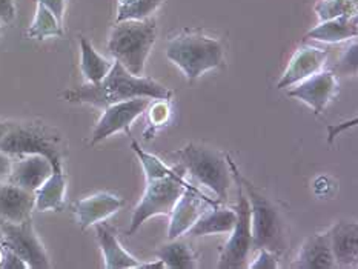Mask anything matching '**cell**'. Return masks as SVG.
<instances>
[{
	"label": "cell",
	"instance_id": "obj_35",
	"mask_svg": "<svg viewBox=\"0 0 358 269\" xmlns=\"http://www.w3.org/2000/svg\"><path fill=\"white\" fill-rule=\"evenodd\" d=\"M8 128H10V123H5V122L0 120V140H2V138L5 137Z\"/></svg>",
	"mask_w": 358,
	"mask_h": 269
},
{
	"label": "cell",
	"instance_id": "obj_15",
	"mask_svg": "<svg viewBox=\"0 0 358 269\" xmlns=\"http://www.w3.org/2000/svg\"><path fill=\"white\" fill-rule=\"evenodd\" d=\"M331 249L337 268H355L358 263V225L338 221L328 231Z\"/></svg>",
	"mask_w": 358,
	"mask_h": 269
},
{
	"label": "cell",
	"instance_id": "obj_24",
	"mask_svg": "<svg viewBox=\"0 0 358 269\" xmlns=\"http://www.w3.org/2000/svg\"><path fill=\"white\" fill-rule=\"evenodd\" d=\"M155 254H157L159 260L163 261L165 268H169V269L197 268L196 257H194L189 246L183 242H178L177 238H174V240H171L166 245H162L160 248L155 251Z\"/></svg>",
	"mask_w": 358,
	"mask_h": 269
},
{
	"label": "cell",
	"instance_id": "obj_1",
	"mask_svg": "<svg viewBox=\"0 0 358 269\" xmlns=\"http://www.w3.org/2000/svg\"><path fill=\"white\" fill-rule=\"evenodd\" d=\"M131 146L142 161L146 173V189L140 203L132 212L131 225L127 231L128 235L138 231L148 219L155 217V215H166L173 211L177 200L180 198L189 183L185 179V169L168 168L160 159L145 152L137 142H132Z\"/></svg>",
	"mask_w": 358,
	"mask_h": 269
},
{
	"label": "cell",
	"instance_id": "obj_18",
	"mask_svg": "<svg viewBox=\"0 0 358 269\" xmlns=\"http://www.w3.org/2000/svg\"><path fill=\"white\" fill-rule=\"evenodd\" d=\"M295 269H334L337 268L332 256L328 233L308 237L301 245L297 259L294 260Z\"/></svg>",
	"mask_w": 358,
	"mask_h": 269
},
{
	"label": "cell",
	"instance_id": "obj_33",
	"mask_svg": "<svg viewBox=\"0 0 358 269\" xmlns=\"http://www.w3.org/2000/svg\"><path fill=\"white\" fill-rule=\"evenodd\" d=\"M15 17L14 0H0V23H11Z\"/></svg>",
	"mask_w": 358,
	"mask_h": 269
},
{
	"label": "cell",
	"instance_id": "obj_3",
	"mask_svg": "<svg viewBox=\"0 0 358 269\" xmlns=\"http://www.w3.org/2000/svg\"><path fill=\"white\" fill-rule=\"evenodd\" d=\"M231 175L234 177L248 197L249 208H251V234L254 249H268L272 252H282L286 248V235L283 219L280 215L277 206L257 189L254 184L240 174L237 165L229 156H227Z\"/></svg>",
	"mask_w": 358,
	"mask_h": 269
},
{
	"label": "cell",
	"instance_id": "obj_10",
	"mask_svg": "<svg viewBox=\"0 0 358 269\" xmlns=\"http://www.w3.org/2000/svg\"><path fill=\"white\" fill-rule=\"evenodd\" d=\"M151 100L152 99L148 97H134L106 106L105 112L92 131L91 145L103 142L105 138L119 133V131H127L128 134H131V125L150 108Z\"/></svg>",
	"mask_w": 358,
	"mask_h": 269
},
{
	"label": "cell",
	"instance_id": "obj_13",
	"mask_svg": "<svg viewBox=\"0 0 358 269\" xmlns=\"http://www.w3.org/2000/svg\"><path fill=\"white\" fill-rule=\"evenodd\" d=\"M328 59V51L313 48V46H305V48L297 50L287 65L282 79L277 83V89L291 88L295 83L308 79L313 74L322 71L324 61Z\"/></svg>",
	"mask_w": 358,
	"mask_h": 269
},
{
	"label": "cell",
	"instance_id": "obj_2",
	"mask_svg": "<svg viewBox=\"0 0 358 269\" xmlns=\"http://www.w3.org/2000/svg\"><path fill=\"white\" fill-rule=\"evenodd\" d=\"M64 97L68 102L88 103L105 110L106 106L134 97L169 100L173 97V92L152 79L131 74L120 61L115 60L111 71L102 80L97 83L87 82L79 88L65 91Z\"/></svg>",
	"mask_w": 358,
	"mask_h": 269
},
{
	"label": "cell",
	"instance_id": "obj_7",
	"mask_svg": "<svg viewBox=\"0 0 358 269\" xmlns=\"http://www.w3.org/2000/svg\"><path fill=\"white\" fill-rule=\"evenodd\" d=\"M0 151L8 156L41 154L51 161L52 168H62L59 137L41 125H29V123L11 125L10 123L5 137L0 140Z\"/></svg>",
	"mask_w": 358,
	"mask_h": 269
},
{
	"label": "cell",
	"instance_id": "obj_21",
	"mask_svg": "<svg viewBox=\"0 0 358 269\" xmlns=\"http://www.w3.org/2000/svg\"><path fill=\"white\" fill-rule=\"evenodd\" d=\"M357 15H341V17L320 22V25L309 31L306 38H314V41L326 43H337L348 41V38H357Z\"/></svg>",
	"mask_w": 358,
	"mask_h": 269
},
{
	"label": "cell",
	"instance_id": "obj_8",
	"mask_svg": "<svg viewBox=\"0 0 358 269\" xmlns=\"http://www.w3.org/2000/svg\"><path fill=\"white\" fill-rule=\"evenodd\" d=\"M237 183V220L234 229L231 231L228 243L223 246L219 268L220 269H243L249 266V252L252 249L251 234V208L241 184Z\"/></svg>",
	"mask_w": 358,
	"mask_h": 269
},
{
	"label": "cell",
	"instance_id": "obj_6",
	"mask_svg": "<svg viewBox=\"0 0 358 269\" xmlns=\"http://www.w3.org/2000/svg\"><path fill=\"white\" fill-rule=\"evenodd\" d=\"M182 166L189 173L194 180L203 184L217 197V202L223 203L228 198V189L231 187V171L227 157L208 146L189 143L177 151Z\"/></svg>",
	"mask_w": 358,
	"mask_h": 269
},
{
	"label": "cell",
	"instance_id": "obj_19",
	"mask_svg": "<svg viewBox=\"0 0 358 269\" xmlns=\"http://www.w3.org/2000/svg\"><path fill=\"white\" fill-rule=\"evenodd\" d=\"M97 240L100 248H102L103 257H105V268L106 269H131V268H140V261L132 257L128 251L123 249V246L115 237L114 231L105 225V223H97Z\"/></svg>",
	"mask_w": 358,
	"mask_h": 269
},
{
	"label": "cell",
	"instance_id": "obj_28",
	"mask_svg": "<svg viewBox=\"0 0 358 269\" xmlns=\"http://www.w3.org/2000/svg\"><path fill=\"white\" fill-rule=\"evenodd\" d=\"M358 54H357V42L354 41L348 46L346 51L341 56L340 61L336 66V73L340 75H355L357 74V64H358Z\"/></svg>",
	"mask_w": 358,
	"mask_h": 269
},
{
	"label": "cell",
	"instance_id": "obj_25",
	"mask_svg": "<svg viewBox=\"0 0 358 269\" xmlns=\"http://www.w3.org/2000/svg\"><path fill=\"white\" fill-rule=\"evenodd\" d=\"M28 36L31 38H37V41H43L46 37L64 36L62 22L48 10V8L37 2L36 15L28 29Z\"/></svg>",
	"mask_w": 358,
	"mask_h": 269
},
{
	"label": "cell",
	"instance_id": "obj_14",
	"mask_svg": "<svg viewBox=\"0 0 358 269\" xmlns=\"http://www.w3.org/2000/svg\"><path fill=\"white\" fill-rule=\"evenodd\" d=\"M34 192L14 183L0 182V221L22 223L31 217L34 210Z\"/></svg>",
	"mask_w": 358,
	"mask_h": 269
},
{
	"label": "cell",
	"instance_id": "obj_29",
	"mask_svg": "<svg viewBox=\"0 0 358 269\" xmlns=\"http://www.w3.org/2000/svg\"><path fill=\"white\" fill-rule=\"evenodd\" d=\"M150 123L151 126H162L169 117L168 100H157L155 103H150Z\"/></svg>",
	"mask_w": 358,
	"mask_h": 269
},
{
	"label": "cell",
	"instance_id": "obj_17",
	"mask_svg": "<svg viewBox=\"0 0 358 269\" xmlns=\"http://www.w3.org/2000/svg\"><path fill=\"white\" fill-rule=\"evenodd\" d=\"M120 208L122 200L117 196L110 194V192H99V194L79 200L74 210L80 228L87 229L97 225L99 221H103L114 212H117Z\"/></svg>",
	"mask_w": 358,
	"mask_h": 269
},
{
	"label": "cell",
	"instance_id": "obj_31",
	"mask_svg": "<svg viewBox=\"0 0 358 269\" xmlns=\"http://www.w3.org/2000/svg\"><path fill=\"white\" fill-rule=\"evenodd\" d=\"M0 268L2 269H25L27 265L23 263L20 257L15 256L13 251L6 249L3 252V260H2V263H0Z\"/></svg>",
	"mask_w": 358,
	"mask_h": 269
},
{
	"label": "cell",
	"instance_id": "obj_22",
	"mask_svg": "<svg viewBox=\"0 0 358 269\" xmlns=\"http://www.w3.org/2000/svg\"><path fill=\"white\" fill-rule=\"evenodd\" d=\"M66 191V177L64 168H52V173L38 188L36 196L34 210L37 211H60L64 206Z\"/></svg>",
	"mask_w": 358,
	"mask_h": 269
},
{
	"label": "cell",
	"instance_id": "obj_9",
	"mask_svg": "<svg viewBox=\"0 0 358 269\" xmlns=\"http://www.w3.org/2000/svg\"><path fill=\"white\" fill-rule=\"evenodd\" d=\"M0 229L3 234L5 248L20 257L27 268L46 269L51 266L48 254H46L42 242L38 240L31 217L22 223L0 221Z\"/></svg>",
	"mask_w": 358,
	"mask_h": 269
},
{
	"label": "cell",
	"instance_id": "obj_4",
	"mask_svg": "<svg viewBox=\"0 0 358 269\" xmlns=\"http://www.w3.org/2000/svg\"><path fill=\"white\" fill-rule=\"evenodd\" d=\"M157 38V25L154 19L122 20L115 23L108 41V51L120 61L127 71L142 75L146 59Z\"/></svg>",
	"mask_w": 358,
	"mask_h": 269
},
{
	"label": "cell",
	"instance_id": "obj_11",
	"mask_svg": "<svg viewBox=\"0 0 358 269\" xmlns=\"http://www.w3.org/2000/svg\"><path fill=\"white\" fill-rule=\"evenodd\" d=\"M337 91L338 82L336 73L318 71L308 79L295 83V87L287 91V96L306 103L318 115L323 112L326 105L337 94Z\"/></svg>",
	"mask_w": 358,
	"mask_h": 269
},
{
	"label": "cell",
	"instance_id": "obj_36",
	"mask_svg": "<svg viewBox=\"0 0 358 269\" xmlns=\"http://www.w3.org/2000/svg\"><path fill=\"white\" fill-rule=\"evenodd\" d=\"M2 260H3V251L0 249V263H2Z\"/></svg>",
	"mask_w": 358,
	"mask_h": 269
},
{
	"label": "cell",
	"instance_id": "obj_5",
	"mask_svg": "<svg viewBox=\"0 0 358 269\" xmlns=\"http://www.w3.org/2000/svg\"><path fill=\"white\" fill-rule=\"evenodd\" d=\"M223 45L200 33H185L169 41L166 57L182 69L189 80L223 64Z\"/></svg>",
	"mask_w": 358,
	"mask_h": 269
},
{
	"label": "cell",
	"instance_id": "obj_30",
	"mask_svg": "<svg viewBox=\"0 0 358 269\" xmlns=\"http://www.w3.org/2000/svg\"><path fill=\"white\" fill-rule=\"evenodd\" d=\"M259 251V256L252 261V263H249L248 268L251 269H277L278 263H277V254L268 251V249H257Z\"/></svg>",
	"mask_w": 358,
	"mask_h": 269
},
{
	"label": "cell",
	"instance_id": "obj_26",
	"mask_svg": "<svg viewBox=\"0 0 358 269\" xmlns=\"http://www.w3.org/2000/svg\"><path fill=\"white\" fill-rule=\"evenodd\" d=\"M357 6L358 0H318L314 11L323 22L341 15H357Z\"/></svg>",
	"mask_w": 358,
	"mask_h": 269
},
{
	"label": "cell",
	"instance_id": "obj_16",
	"mask_svg": "<svg viewBox=\"0 0 358 269\" xmlns=\"http://www.w3.org/2000/svg\"><path fill=\"white\" fill-rule=\"evenodd\" d=\"M51 173L52 165L48 159L41 156V154H28V156L13 163L8 179L23 189L36 192L51 175Z\"/></svg>",
	"mask_w": 358,
	"mask_h": 269
},
{
	"label": "cell",
	"instance_id": "obj_20",
	"mask_svg": "<svg viewBox=\"0 0 358 269\" xmlns=\"http://www.w3.org/2000/svg\"><path fill=\"white\" fill-rule=\"evenodd\" d=\"M237 220L236 210L229 208H220L214 205L213 210L205 211L197 219V221L188 229V235L191 237H203L209 234H223L231 233L234 229Z\"/></svg>",
	"mask_w": 358,
	"mask_h": 269
},
{
	"label": "cell",
	"instance_id": "obj_12",
	"mask_svg": "<svg viewBox=\"0 0 358 269\" xmlns=\"http://www.w3.org/2000/svg\"><path fill=\"white\" fill-rule=\"evenodd\" d=\"M208 205H217V202L206 198L201 192L188 183L183 194L177 200L173 211H171V221L168 229L169 240H174L180 235L188 233V229L197 221L201 214L205 212Z\"/></svg>",
	"mask_w": 358,
	"mask_h": 269
},
{
	"label": "cell",
	"instance_id": "obj_34",
	"mask_svg": "<svg viewBox=\"0 0 358 269\" xmlns=\"http://www.w3.org/2000/svg\"><path fill=\"white\" fill-rule=\"evenodd\" d=\"M11 168H13L11 156H8V154L0 151V182H3L5 179L10 177Z\"/></svg>",
	"mask_w": 358,
	"mask_h": 269
},
{
	"label": "cell",
	"instance_id": "obj_27",
	"mask_svg": "<svg viewBox=\"0 0 358 269\" xmlns=\"http://www.w3.org/2000/svg\"><path fill=\"white\" fill-rule=\"evenodd\" d=\"M163 0H134L128 6L117 8V17L115 20H145L157 11Z\"/></svg>",
	"mask_w": 358,
	"mask_h": 269
},
{
	"label": "cell",
	"instance_id": "obj_23",
	"mask_svg": "<svg viewBox=\"0 0 358 269\" xmlns=\"http://www.w3.org/2000/svg\"><path fill=\"white\" fill-rule=\"evenodd\" d=\"M80 68L88 83H97L111 71L113 64L100 56L87 37H80Z\"/></svg>",
	"mask_w": 358,
	"mask_h": 269
},
{
	"label": "cell",
	"instance_id": "obj_32",
	"mask_svg": "<svg viewBox=\"0 0 358 269\" xmlns=\"http://www.w3.org/2000/svg\"><path fill=\"white\" fill-rule=\"evenodd\" d=\"M37 2L48 8V10H50L54 15H56V17H57L60 22L64 20L66 0H37Z\"/></svg>",
	"mask_w": 358,
	"mask_h": 269
}]
</instances>
